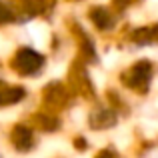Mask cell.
<instances>
[{"mask_svg": "<svg viewBox=\"0 0 158 158\" xmlns=\"http://www.w3.org/2000/svg\"><path fill=\"white\" fill-rule=\"evenodd\" d=\"M44 60L40 54H36L34 50L30 48H22L18 54H16V60H14V66L18 72L22 74H36L40 68H42Z\"/></svg>", "mask_w": 158, "mask_h": 158, "instance_id": "1", "label": "cell"}, {"mask_svg": "<svg viewBox=\"0 0 158 158\" xmlns=\"http://www.w3.org/2000/svg\"><path fill=\"white\" fill-rule=\"evenodd\" d=\"M150 74H152V66L148 62H138L128 72L122 74V80L128 86H132V88H146L148 80H150Z\"/></svg>", "mask_w": 158, "mask_h": 158, "instance_id": "2", "label": "cell"}, {"mask_svg": "<svg viewBox=\"0 0 158 158\" xmlns=\"http://www.w3.org/2000/svg\"><path fill=\"white\" fill-rule=\"evenodd\" d=\"M12 142L16 144V148L18 150H28V148L32 146V132L28 126H16L14 132H12Z\"/></svg>", "mask_w": 158, "mask_h": 158, "instance_id": "3", "label": "cell"}, {"mask_svg": "<svg viewBox=\"0 0 158 158\" xmlns=\"http://www.w3.org/2000/svg\"><path fill=\"white\" fill-rule=\"evenodd\" d=\"M114 122H116V116H114V112L108 110V108H100V110H96L90 116V126H94V128L114 126Z\"/></svg>", "mask_w": 158, "mask_h": 158, "instance_id": "4", "label": "cell"}, {"mask_svg": "<svg viewBox=\"0 0 158 158\" xmlns=\"http://www.w3.org/2000/svg\"><path fill=\"white\" fill-rule=\"evenodd\" d=\"M90 18H92V22L96 24L98 28H102V30H106L108 26H112V16L110 12L106 10V8H94V10H90Z\"/></svg>", "mask_w": 158, "mask_h": 158, "instance_id": "5", "label": "cell"}, {"mask_svg": "<svg viewBox=\"0 0 158 158\" xmlns=\"http://www.w3.org/2000/svg\"><path fill=\"white\" fill-rule=\"evenodd\" d=\"M132 38L136 40L138 44H150L158 40V26H146V28H140V30L134 32Z\"/></svg>", "mask_w": 158, "mask_h": 158, "instance_id": "6", "label": "cell"}, {"mask_svg": "<svg viewBox=\"0 0 158 158\" xmlns=\"http://www.w3.org/2000/svg\"><path fill=\"white\" fill-rule=\"evenodd\" d=\"M24 96L22 88L16 90H0V104H10V102H16Z\"/></svg>", "mask_w": 158, "mask_h": 158, "instance_id": "7", "label": "cell"}, {"mask_svg": "<svg viewBox=\"0 0 158 158\" xmlns=\"http://www.w3.org/2000/svg\"><path fill=\"white\" fill-rule=\"evenodd\" d=\"M10 20H12V12H10V8H8L4 2H0V24L10 22Z\"/></svg>", "mask_w": 158, "mask_h": 158, "instance_id": "8", "label": "cell"}, {"mask_svg": "<svg viewBox=\"0 0 158 158\" xmlns=\"http://www.w3.org/2000/svg\"><path fill=\"white\" fill-rule=\"evenodd\" d=\"M96 158H116V152L114 150H102Z\"/></svg>", "mask_w": 158, "mask_h": 158, "instance_id": "9", "label": "cell"}]
</instances>
